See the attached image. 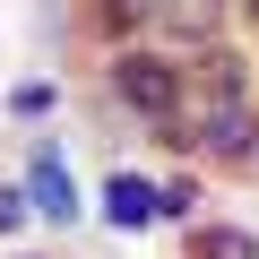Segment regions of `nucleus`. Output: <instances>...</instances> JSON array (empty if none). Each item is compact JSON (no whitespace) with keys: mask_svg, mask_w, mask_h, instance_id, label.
I'll use <instances>...</instances> for the list:
<instances>
[{"mask_svg":"<svg viewBox=\"0 0 259 259\" xmlns=\"http://www.w3.org/2000/svg\"><path fill=\"white\" fill-rule=\"evenodd\" d=\"M87 87H95V104H104V112H130L147 139H164V130H182V121H190V69H182L173 52H156V44H130V52L95 61V69H87Z\"/></svg>","mask_w":259,"mask_h":259,"instance_id":"1","label":"nucleus"},{"mask_svg":"<svg viewBox=\"0 0 259 259\" xmlns=\"http://www.w3.org/2000/svg\"><path fill=\"white\" fill-rule=\"evenodd\" d=\"M190 164L225 182H259V104H190Z\"/></svg>","mask_w":259,"mask_h":259,"instance_id":"2","label":"nucleus"},{"mask_svg":"<svg viewBox=\"0 0 259 259\" xmlns=\"http://www.w3.org/2000/svg\"><path fill=\"white\" fill-rule=\"evenodd\" d=\"M26 207L35 216H52V225H69L78 216V182H69V164H61V147H26Z\"/></svg>","mask_w":259,"mask_h":259,"instance_id":"3","label":"nucleus"},{"mask_svg":"<svg viewBox=\"0 0 259 259\" xmlns=\"http://www.w3.org/2000/svg\"><path fill=\"white\" fill-rule=\"evenodd\" d=\"M182 259H259V233L233 216H190L182 225Z\"/></svg>","mask_w":259,"mask_h":259,"instance_id":"4","label":"nucleus"},{"mask_svg":"<svg viewBox=\"0 0 259 259\" xmlns=\"http://www.w3.org/2000/svg\"><path fill=\"white\" fill-rule=\"evenodd\" d=\"M104 216H112L121 233H147V225H156V182H139V173H104Z\"/></svg>","mask_w":259,"mask_h":259,"instance_id":"5","label":"nucleus"},{"mask_svg":"<svg viewBox=\"0 0 259 259\" xmlns=\"http://www.w3.org/2000/svg\"><path fill=\"white\" fill-rule=\"evenodd\" d=\"M199 199H207V182H199V173H164V182H156V225H164V216H173V225H190V207H199Z\"/></svg>","mask_w":259,"mask_h":259,"instance_id":"6","label":"nucleus"},{"mask_svg":"<svg viewBox=\"0 0 259 259\" xmlns=\"http://www.w3.org/2000/svg\"><path fill=\"white\" fill-rule=\"evenodd\" d=\"M9 104H18V121H44V112H52V87H44V78H18Z\"/></svg>","mask_w":259,"mask_h":259,"instance_id":"7","label":"nucleus"},{"mask_svg":"<svg viewBox=\"0 0 259 259\" xmlns=\"http://www.w3.org/2000/svg\"><path fill=\"white\" fill-rule=\"evenodd\" d=\"M26 216H35V207H26V190H0V233H18Z\"/></svg>","mask_w":259,"mask_h":259,"instance_id":"8","label":"nucleus"},{"mask_svg":"<svg viewBox=\"0 0 259 259\" xmlns=\"http://www.w3.org/2000/svg\"><path fill=\"white\" fill-rule=\"evenodd\" d=\"M250 190H259V182H250Z\"/></svg>","mask_w":259,"mask_h":259,"instance_id":"9","label":"nucleus"}]
</instances>
